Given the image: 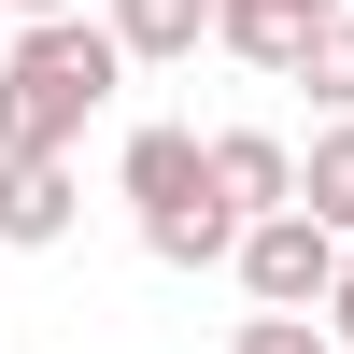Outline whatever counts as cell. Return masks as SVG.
<instances>
[{"label": "cell", "instance_id": "1", "mask_svg": "<svg viewBox=\"0 0 354 354\" xmlns=\"http://www.w3.org/2000/svg\"><path fill=\"white\" fill-rule=\"evenodd\" d=\"M113 85H128V43H113L100 15L15 28V57H0V156H71Z\"/></svg>", "mask_w": 354, "mask_h": 354}, {"label": "cell", "instance_id": "2", "mask_svg": "<svg viewBox=\"0 0 354 354\" xmlns=\"http://www.w3.org/2000/svg\"><path fill=\"white\" fill-rule=\"evenodd\" d=\"M113 185H128V213H142V255L156 270H241V241L255 227L213 198V142L198 128H128V156H113Z\"/></svg>", "mask_w": 354, "mask_h": 354}, {"label": "cell", "instance_id": "3", "mask_svg": "<svg viewBox=\"0 0 354 354\" xmlns=\"http://www.w3.org/2000/svg\"><path fill=\"white\" fill-rule=\"evenodd\" d=\"M340 227H312V213H270V227H255V241H241V298L255 312H326L340 298Z\"/></svg>", "mask_w": 354, "mask_h": 354}, {"label": "cell", "instance_id": "4", "mask_svg": "<svg viewBox=\"0 0 354 354\" xmlns=\"http://www.w3.org/2000/svg\"><path fill=\"white\" fill-rule=\"evenodd\" d=\"M340 15H354V0H227V28H213V43L241 57V71H270V85H298V71H312V43H326Z\"/></svg>", "mask_w": 354, "mask_h": 354}, {"label": "cell", "instance_id": "5", "mask_svg": "<svg viewBox=\"0 0 354 354\" xmlns=\"http://www.w3.org/2000/svg\"><path fill=\"white\" fill-rule=\"evenodd\" d=\"M213 198H227L241 227L298 213V142H283V128H213Z\"/></svg>", "mask_w": 354, "mask_h": 354}, {"label": "cell", "instance_id": "6", "mask_svg": "<svg viewBox=\"0 0 354 354\" xmlns=\"http://www.w3.org/2000/svg\"><path fill=\"white\" fill-rule=\"evenodd\" d=\"M71 213H85L71 156H0V241H15V255H57V241H71Z\"/></svg>", "mask_w": 354, "mask_h": 354}, {"label": "cell", "instance_id": "7", "mask_svg": "<svg viewBox=\"0 0 354 354\" xmlns=\"http://www.w3.org/2000/svg\"><path fill=\"white\" fill-rule=\"evenodd\" d=\"M100 28L128 43V71H170V57H198L227 28V0H100Z\"/></svg>", "mask_w": 354, "mask_h": 354}, {"label": "cell", "instance_id": "8", "mask_svg": "<svg viewBox=\"0 0 354 354\" xmlns=\"http://www.w3.org/2000/svg\"><path fill=\"white\" fill-rule=\"evenodd\" d=\"M298 213L354 241V128H312V156H298Z\"/></svg>", "mask_w": 354, "mask_h": 354}, {"label": "cell", "instance_id": "9", "mask_svg": "<svg viewBox=\"0 0 354 354\" xmlns=\"http://www.w3.org/2000/svg\"><path fill=\"white\" fill-rule=\"evenodd\" d=\"M227 354H340V340H326V312H241Z\"/></svg>", "mask_w": 354, "mask_h": 354}, {"label": "cell", "instance_id": "10", "mask_svg": "<svg viewBox=\"0 0 354 354\" xmlns=\"http://www.w3.org/2000/svg\"><path fill=\"white\" fill-rule=\"evenodd\" d=\"M298 85L326 100V128H354V15L326 28V43H312V71H298Z\"/></svg>", "mask_w": 354, "mask_h": 354}, {"label": "cell", "instance_id": "11", "mask_svg": "<svg viewBox=\"0 0 354 354\" xmlns=\"http://www.w3.org/2000/svg\"><path fill=\"white\" fill-rule=\"evenodd\" d=\"M326 340L354 354V255H340V298H326Z\"/></svg>", "mask_w": 354, "mask_h": 354}, {"label": "cell", "instance_id": "12", "mask_svg": "<svg viewBox=\"0 0 354 354\" xmlns=\"http://www.w3.org/2000/svg\"><path fill=\"white\" fill-rule=\"evenodd\" d=\"M0 15H15V28H57V15H85V0H0Z\"/></svg>", "mask_w": 354, "mask_h": 354}]
</instances>
